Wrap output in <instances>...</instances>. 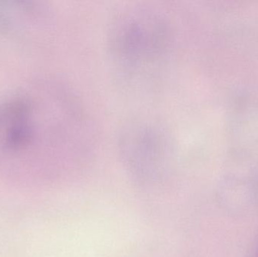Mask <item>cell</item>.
Returning <instances> with one entry per match:
<instances>
[{
  "label": "cell",
  "instance_id": "7a4b0ae2",
  "mask_svg": "<svg viewBox=\"0 0 258 257\" xmlns=\"http://www.w3.org/2000/svg\"><path fill=\"white\" fill-rule=\"evenodd\" d=\"M73 134L69 112L51 87L38 95H18L0 104L2 152L18 153L41 147L61 159Z\"/></svg>",
  "mask_w": 258,
  "mask_h": 257
},
{
  "label": "cell",
  "instance_id": "277c9868",
  "mask_svg": "<svg viewBox=\"0 0 258 257\" xmlns=\"http://www.w3.org/2000/svg\"><path fill=\"white\" fill-rule=\"evenodd\" d=\"M254 257H258V249L257 250V251L254 253Z\"/></svg>",
  "mask_w": 258,
  "mask_h": 257
},
{
  "label": "cell",
  "instance_id": "6da1fadb",
  "mask_svg": "<svg viewBox=\"0 0 258 257\" xmlns=\"http://www.w3.org/2000/svg\"><path fill=\"white\" fill-rule=\"evenodd\" d=\"M174 33L166 15L154 8L132 6L112 20L107 49L112 66L133 82L157 78L174 54Z\"/></svg>",
  "mask_w": 258,
  "mask_h": 257
},
{
  "label": "cell",
  "instance_id": "3957f363",
  "mask_svg": "<svg viewBox=\"0 0 258 257\" xmlns=\"http://www.w3.org/2000/svg\"><path fill=\"white\" fill-rule=\"evenodd\" d=\"M118 150L124 168L144 187L165 181L174 167L177 144L163 124L149 118L127 122L118 134Z\"/></svg>",
  "mask_w": 258,
  "mask_h": 257
}]
</instances>
